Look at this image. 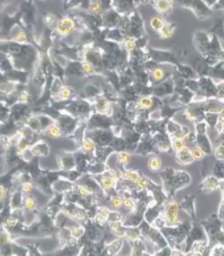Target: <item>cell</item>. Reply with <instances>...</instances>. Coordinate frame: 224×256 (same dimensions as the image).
Masks as SVG:
<instances>
[{
	"mask_svg": "<svg viewBox=\"0 0 224 256\" xmlns=\"http://www.w3.org/2000/svg\"><path fill=\"white\" fill-rule=\"evenodd\" d=\"M178 214H179V206L177 203L174 200L169 201L166 204L164 209V219L167 225L172 226L177 225L179 222Z\"/></svg>",
	"mask_w": 224,
	"mask_h": 256,
	"instance_id": "1",
	"label": "cell"
},
{
	"mask_svg": "<svg viewBox=\"0 0 224 256\" xmlns=\"http://www.w3.org/2000/svg\"><path fill=\"white\" fill-rule=\"evenodd\" d=\"M75 22L68 17H65L59 20L56 26V30L62 35H66L71 33L75 29Z\"/></svg>",
	"mask_w": 224,
	"mask_h": 256,
	"instance_id": "2",
	"label": "cell"
},
{
	"mask_svg": "<svg viewBox=\"0 0 224 256\" xmlns=\"http://www.w3.org/2000/svg\"><path fill=\"white\" fill-rule=\"evenodd\" d=\"M117 175L114 171H108L102 175L99 179L101 187L104 190H111L116 182Z\"/></svg>",
	"mask_w": 224,
	"mask_h": 256,
	"instance_id": "3",
	"label": "cell"
},
{
	"mask_svg": "<svg viewBox=\"0 0 224 256\" xmlns=\"http://www.w3.org/2000/svg\"><path fill=\"white\" fill-rule=\"evenodd\" d=\"M177 158L180 161V163H183V164L191 163L194 160L191 151L187 147H185L182 151L177 152Z\"/></svg>",
	"mask_w": 224,
	"mask_h": 256,
	"instance_id": "4",
	"label": "cell"
},
{
	"mask_svg": "<svg viewBox=\"0 0 224 256\" xmlns=\"http://www.w3.org/2000/svg\"><path fill=\"white\" fill-rule=\"evenodd\" d=\"M121 177H122V179H125V180H128V181H130V182H136L142 176L138 171H128L122 172V173L121 174Z\"/></svg>",
	"mask_w": 224,
	"mask_h": 256,
	"instance_id": "5",
	"label": "cell"
},
{
	"mask_svg": "<svg viewBox=\"0 0 224 256\" xmlns=\"http://www.w3.org/2000/svg\"><path fill=\"white\" fill-rule=\"evenodd\" d=\"M109 227L111 231L113 232L114 234L119 237H122L125 234V231H123L122 228V223L119 221H112L110 222Z\"/></svg>",
	"mask_w": 224,
	"mask_h": 256,
	"instance_id": "6",
	"label": "cell"
},
{
	"mask_svg": "<svg viewBox=\"0 0 224 256\" xmlns=\"http://www.w3.org/2000/svg\"><path fill=\"white\" fill-rule=\"evenodd\" d=\"M150 23H151V27L154 30H158V31L165 27V24H164V22L163 21V19L157 16L153 17L152 19H151Z\"/></svg>",
	"mask_w": 224,
	"mask_h": 256,
	"instance_id": "7",
	"label": "cell"
},
{
	"mask_svg": "<svg viewBox=\"0 0 224 256\" xmlns=\"http://www.w3.org/2000/svg\"><path fill=\"white\" fill-rule=\"evenodd\" d=\"M47 135H49L51 138H58L61 135V131L60 128L55 125V124H51L49 126L47 129Z\"/></svg>",
	"mask_w": 224,
	"mask_h": 256,
	"instance_id": "8",
	"label": "cell"
},
{
	"mask_svg": "<svg viewBox=\"0 0 224 256\" xmlns=\"http://www.w3.org/2000/svg\"><path fill=\"white\" fill-rule=\"evenodd\" d=\"M111 209L112 211H118L122 206V198L120 196H113L111 199Z\"/></svg>",
	"mask_w": 224,
	"mask_h": 256,
	"instance_id": "9",
	"label": "cell"
},
{
	"mask_svg": "<svg viewBox=\"0 0 224 256\" xmlns=\"http://www.w3.org/2000/svg\"><path fill=\"white\" fill-rule=\"evenodd\" d=\"M23 205L27 210L28 211H32L35 209V207H36V199L35 197L31 195H27L24 198V202H23Z\"/></svg>",
	"mask_w": 224,
	"mask_h": 256,
	"instance_id": "10",
	"label": "cell"
},
{
	"mask_svg": "<svg viewBox=\"0 0 224 256\" xmlns=\"http://www.w3.org/2000/svg\"><path fill=\"white\" fill-rule=\"evenodd\" d=\"M148 167L152 171H158L161 167V160L158 157H153L148 162Z\"/></svg>",
	"mask_w": 224,
	"mask_h": 256,
	"instance_id": "11",
	"label": "cell"
},
{
	"mask_svg": "<svg viewBox=\"0 0 224 256\" xmlns=\"http://www.w3.org/2000/svg\"><path fill=\"white\" fill-rule=\"evenodd\" d=\"M137 104L142 108H151L153 105L152 99L149 98V97H142L138 99V101L137 102Z\"/></svg>",
	"mask_w": 224,
	"mask_h": 256,
	"instance_id": "12",
	"label": "cell"
},
{
	"mask_svg": "<svg viewBox=\"0 0 224 256\" xmlns=\"http://www.w3.org/2000/svg\"><path fill=\"white\" fill-rule=\"evenodd\" d=\"M94 147H95V144H94L93 140H91V138H87L83 141V145H82V150H83V151L86 152V153L91 152L94 150Z\"/></svg>",
	"mask_w": 224,
	"mask_h": 256,
	"instance_id": "13",
	"label": "cell"
},
{
	"mask_svg": "<svg viewBox=\"0 0 224 256\" xmlns=\"http://www.w3.org/2000/svg\"><path fill=\"white\" fill-rule=\"evenodd\" d=\"M172 147L175 151L179 152L182 151L183 148H185V143L183 142L182 138H174V140L172 141Z\"/></svg>",
	"mask_w": 224,
	"mask_h": 256,
	"instance_id": "14",
	"label": "cell"
},
{
	"mask_svg": "<svg viewBox=\"0 0 224 256\" xmlns=\"http://www.w3.org/2000/svg\"><path fill=\"white\" fill-rule=\"evenodd\" d=\"M71 234L72 237L75 239H79L83 236V234H84V228L81 226H73L71 229Z\"/></svg>",
	"mask_w": 224,
	"mask_h": 256,
	"instance_id": "15",
	"label": "cell"
},
{
	"mask_svg": "<svg viewBox=\"0 0 224 256\" xmlns=\"http://www.w3.org/2000/svg\"><path fill=\"white\" fill-rule=\"evenodd\" d=\"M118 159H119V163H121V164L126 165V164H127V163L130 162V156L127 152L120 151L119 154H118Z\"/></svg>",
	"mask_w": 224,
	"mask_h": 256,
	"instance_id": "16",
	"label": "cell"
},
{
	"mask_svg": "<svg viewBox=\"0 0 224 256\" xmlns=\"http://www.w3.org/2000/svg\"><path fill=\"white\" fill-rule=\"evenodd\" d=\"M122 207L125 209L131 211L135 207V203L132 198H122Z\"/></svg>",
	"mask_w": 224,
	"mask_h": 256,
	"instance_id": "17",
	"label": "cell"
},
{
	"mask_svg": "<svg viewBox=\"0 0 224 256\" xmlns=\"http://www.w3.org/2000/svg\"><path fill=\"white\" fill-rule=\"evenodd\" d=\"M77 192L82 197H86V196H88L89 195H91V190H90L89 187H86V186L79 185L77 188Z\"/></svg>",
	"mask_w": 224,
	"mask_h": 256,
	"instance_id": "18",
	"label": "cell"
},
{
	"mask_svg": "<svg viewBox=\"0 0 224 256\" xmlns=\"http://www.w3.org/2000/svg\"><path fill=\"white\" fill-rule=\"evenodd\" d=\"M191 154H192L194 159H202L204 156V152L200 147H194L193 150L191 151Z\"/></svg>",
	"mask_w": 224,
	"mask_h": 256,
	"instance_id": "19",
	"label": "cell"
},
{
	"mask_svg": "<svg viewBox=\"0 0 224 256\" xmlns=\"http://www.w3.org/2000/svg\"><path fill=\"white\" fill-rule=\"evenodd\" d=\"M59 98L62 99H67L71 95V91L68 87H62L58 91Z\"/></svg>",
	"mask_w": 224,
	"mask_h": 256,
	"instance_id": "20",
	"label": "cell"
},
{
	"mask_svg": "<svg viewBox=\"0 0 224 256\" xmlns=\"http://www.w3.org/2000/svg\"><path fill=\"white\" fill-rule=\"evenodd\" d=\"M156 4H157L156 7L158 9V11H162V12L168 11V9L170 8V4L166 1H160V2H158Z\"/></svg>",
	"mask_w": 224,
	"mask_h": 256,
	"instance_id": "21",
	"label": "cell"
},
{
	"mask_svg": "<svg viewBox=\"0 0 224 256\" xmlns=\"http://www.w3.org/2000/svg\"><path fill=\"white\" fill-rule=\"evenodd\" d=\"M159 34L162 38H170L172 35V30L169 27H164L163 29L159 30Z\"/></svg>",
	"mask_w": 224,
	"mask_h": 256,
	"instance_id": "22",
	"label": "cell"
},
{
	"mask_svg": "<svg viewBox=\"0 0 224 256\" xmlns=\"http://www.w3.org/2000/svg\"><path fill=\"white\" fill-rule=\"evenodd\" d=\"M82 69H83V71L86 72L87 74H92L94 72V66L88 62H83L82 63Z\"/></svg>",
	"mask_w": 224,
	"mask_h": 256,
	"instance_id": "23",
	"label": "cell"
},
{
	"mask_svg": "<svg viewBox=\"0 0 224 256\" xmlns=\"http://www.w3.org/2000/svg\"><path fill=\"white\" fill-rule=\"evenodd\" d=\"M94 220L98 224H100V225H104L105 223H107L108 218L105 217L104 215H101L99 213H97L95 216H94Z\"/></svg>",
	"mask_w": 224,
	"mask_h": 256,
	"instance_id": "24",
	"label": "cell"
},
{
	"mask_svg": "<svg viewBox=\"0 0 224 256\" xmlns=\"http://www.w3.org/2000/svg\"><path fill=\"white\" fill-rule=\"evenodd\" d=\"M153 79L156 81H158V80L162 79L164 76V72L162 69L160 68H156V69L154 70V71L152 73Z\"/></svg>",
	"mask_w": 224,
	"mask_h": 256,
	"instance_id": "25",
	"label": "cell"
},
{
	"mask_svg": "<svg viewBox=\"0 0 224 256\" xmlns=\"http://www.w3.org/2000/svg\"><path fill=\"white\" fill-rule=\"evenodd\" d=\"M90 10L92 11V12H94V13H98L101 11V4H100V2H98V1H94V2H91L90 3Z\"/></svg>",
	"mask_w": 224,
	"mask_h": 256,
	"instance_id": "26",
	"label": "cell"
},
{
	"mask_svg": "<svg viewBox=\"0 0 224 256\" xmlns=\"http://www.w3.org/2000/svg\"><path fill=\"white\" fill-rule=\"evenodd\" d=\"M135 183L136 185H137V187H138V189H140V190H143V189H145L147 186V180L146 178L141 177V178L138 179Z\"/></svg>",
	"mask_w": 224,
	"mask_h": 256,
	"instance_id": "27",
	"label": "cell"
},
{
	"mask_svg": "<svg viewBox=\"0 0 224 256\" xmlns=\"http://www.w3.org/2000/svg\"><path fill=\"white\" fill-rule=\"evenodd\" d=\"M32 188H33V185H32L31 182H26L22 185V190L27 195L31 193V191L32 190Z\"/></svg>",
	"mask_w": 224,
	"mask_h": 256,
	"instance_id": "28",
	"label": "cell"
},
{
	"mask_svg": "<svg viewBox=\"0 0 224 256\" xmlns=\"http://www.w3.org/2000/svg\"><path fill=\"white\" fill-rule=\"evenodd\" d=\"M14 39L15 41L22 43V42H24L27 39V35H26V34L24 32L20 31V32H18V33L14 35Z\"/></svg>",
	"mask_w": 224,
	"mask_h": 256,
	"instance_id": "29",
	"label": "cell"
},
{
	"mask_svg": "<svg viewBox=\"0 0 224 256\" xmlns=\"http://www.w3.org/2000/svg\"><path fill=\"white\" fill-rule=\"evenodd\" d=\"M27 147V143L25 139L22 138L18 143V150L19 152H24Z\"/></svg>",
	"mask_w": 224,
	"mask_h": 256,
	"instance_id": "30",
	"label": "cell"
},
{
	"mask_svg": "<svg viewBox=\"0 0 224 256\" xmlns=\"http://www.w3.org/2000/svg\"><path fill=\"white\" fill-rule=\"evenodd\" d=\"M107 106H108V103H107V99H102L101 100L99 101V103H98V108H99V110H107Z\"/></svg>",
	"mask_w": 224,
	"mask_h": 256,
	"instance_id": "31",
	"label": "cell"
},
{
	"mask_svg": "<svg viewBox=\"0 0 224 256\" xmlns=\"http://www.w3.org/2000/svg\"><path fill=\"white\" fill-rule=\"evenodd\" d=\"M98 213H99V214H101V215H104L105 217H109L110 216V213H111V211H110V210H109V208H107V207H100L99 209H98Z\"/></svg>",
	"mask_w": 224,
	"mask_h": 256,
	"instance_id": "32",
	"label": "cell"
},
{
	"mask_svg": "<svg viewBox=\"0 0 224 256\" xmlns=\"http://www.w3.org/2000/svg\"><path fill=\"white\" fill-rule=\"evenodd\" d=\"M75 219L79 220H83L85 219V213L81 210H75Z\"/></svg>",
	"mask_w": 224,
	"mask_h": 256,
	"instance_id": "33",
	"label": "cell"
},
{
	"mask_svg": "<svg viewBox=\"0 0 224 256\" xmlns=\"http://www.w3.org/2000/svg\"><path fill=\"white\" fill-rule=\"evenodd\" d=\"M170 147V145L166 143H160L158 144V149L160 151H167Z\"/></svg>",
	"mask_w": 224,
	"mask_h": 256,
	"instance_id": "34",
	"label": "cell"
},
{
	"mask_svg": "<svg viewBox=\"0 0 224 256\" xmlns=\"http://www.w3.org/2000/svg\"><path fill=\"white\" fill-rule=\"evenodd\" d=\"M125 47L128 50H133L135 47V43L131 41V40H127L125 43Z\"/></svg>",
	"mask_w": 224,
	"mask_h": 256,
	"instance_id": "35",
	"label": "cell"
},
{
	"mask_svg": "<svg viewBox=\"0 0 224 256\" xmlns=\"http://www.w3.org/2000/svg\"><path fill=\"white\" fill-rule=\"evenodd\" d=\"M16 223V219L13 217L8 218L6 220V225L7 226H13L15 225Z\"/></svg>",
	"mask_w": 224,
	"mask_h": 256,
	"instance_id": "36",
	"label": "cell"
},
{
	"mask_svg": "<svg viewBox=\"0 0 224 256\" xmlns=\"http://www.w3.org/2000/svg\"><path fill=\"white\" fill-rule=\"evenodd\" d=\"M10 239V236L7 233H2V237H1V244L3 245L4 243H6Z\"/></svg>",
	"mask_w": 224,
	"mask_h": 256,
	"instance_id": "37",
	"label": "cell"
},
{
	"mask_svg": "<svg viewBox=\"0 0 224 256\" xmlns=\"http://www.w3.org/2000/svg\"><path fill=\"white\" fill-rule=\"evenodd\" d=\"M44 21L47 24H50V23H52L53 21H54V16H53V14H47V15L45 16Z\"/></svg>",
	"mask_w": 224,
	"mask_h": 256,
	"instance_id": "38",
	"label": "cell"
},
{
	"mask_svg": "<svg viewBox=\"0 0 224 256\" xmlns=\"http://www.w3.org/2000/svg\"><path fill=\"white\" fill-rule=\"evenodd\" d=\"M28 99V94L26 92H22V93H21V94H20V97H19V100L21 101V102H26V101H27Z\"/></svg>",
	"mask_w": 224,
	"mask_h": 256,
	"instance_id": "39",
	"label": "cell"
},
{
	"mask_svg": "<svg viewBox=\"0 0 224 256\" xmlns=\"http://www.w3.org/2000/svg\"><path fill=\"white\" fill-rule=\"evenodd\" d=\"M5 194H6V189L4 188L3 186H1V187H0V195H1V200H2V202L4 200Z\"/></svg>",
	"mask_w": 224,
	"mask_h": 256,
	"instance_id": "40",
	"label": "cell"
},
{
	"mask_svg": "<svg viewBox=\"0 0 224 256\" xmlns=\"http://www.w3.org/2000/svg\"><path fill=\"white\" fill-rule=\"evenodd\" d=\"M220 121L224 124V110H223V112L220 115Z\"/></svg>",
	"mask_w": 224,
	"mask_h": 256,
	"instance_id": "41",
	"label": "cell"
},
{
	"mask_svg": "<svg viewBox=\"0 0 224 256\" xmlns=\"http://www.w3.org/2000/svg\"><path fill=\"white\" fill-rule=\"evenodd\" d=\"M223 193H224V189H223Z\"/></svg>",
	"mask_w": 224,
	"mask_h": 256,
	"instance_id": "42",
	"label": "cell"
}]
</instances>
